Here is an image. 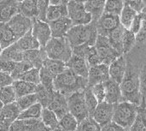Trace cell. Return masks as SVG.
<instances>
[{
  "label": "cell",
  "instance_id": "cell-1",
  "mask_svg": "<svg viewBox=\"0 0 146 131\" xmlns=\"http://www.w3.org/2000/svg\"><path fill=\"white\" fill-rule=\"evenodd\" d=\"M127 65L125 76L120 84L123 101H128L139 106L141 105L139 69L132 63V61L127 57Z\"/></svg>",
  "mask_w": 146,
  "mask_h": 131
},
{
  "label": "cell",
  "instance_id": "cell-2",
  "mask_svg": "<svg viewBox=\"0 0 146 131\" xmlns=\"http://www.w3.org/2000/svg\"><path fill=\"white\" fill-rule=\"evenodd\" d=\"M87 86V79L76 76L68 68L59 74L54 81L55 91L59 92L66 97H68L74 93L84 91Z\"/></svg>",
  "mask_w": 146,
  "mask_h": 131
},
{
  "label": "cell",
  "instance_id": "cell-3",
  "mask_svg": "<svg viewBox=\"0 0 146 131\" xmlns=\"http://www.w3.org/2000/svg\"><path fill=\"white\" fill-rule=\"evenodd\" d=\"M98 33L97 29V21H92L88 25L73 26L66 35L69 45L72 48L86 45L94 46Z\"/></svg>",
  "mask_w": 146,
  "mask_h": 131
},
{
  "label": "cell",
  "instance_id": "cell-4",
  "mask_svg": "<svg viewBox=\"0 0 146 131\" xmlns=\"http://www.w3.org/2000/svg\"><path fill=\"white\" fill-rule=\"evenodd\" d=\"M139 106L128 101H121L114 105L112 122L128 131L133 125L138 113Z\"/></svg>",
  "mask_w": 146,
  "mask_h": 131
},
{
  "label": "cell",
  "instance_id": "cell-5",
  "mask_svg": "<svg viewBox=\"0 0 146 131\" xmlns=\"http://www.w3.org/2000/svg\"><path fill=\"white\" fill-rule=\"evenodd\" d=\"M47 57L67 63L73 55L72 47L66 38H51L44 47Z\"/></svg>",
  "mask_w": 146,
  "mask_h": 131
},
{
  "label": "cell",
  "instance_id": "cell-6",
  "mask_svg": "<svg viewBox=\"0 0 146 131\" xmlns=\"http://www.w3.org/2000/svg\"><path fill=\"white\" fill-rule=\"evenodd\" d=\"M68 17L72 21L73 26L88 25L92 21V15L86 12L84 2L82 1H68L67 4Z\"/></svg>",
  "mask_w": 146,
  "mask_h": 131
},
{
  "label": "cell",
  "instance_id": "cell-7",
  "mask_svg": "<svg viewBox=\"0 0 146 131\" xmlns=\"http://www.w3.org/2000/svg\"><path fill=\"white\" fill-rule=\"evenodd\" d=\"M67 101L69 113H71L76 118L78 123H80L89 117V113L86 106L84 91L71 94L70 96L67 97Z\"/></svg>",
  "mask_w": 146,
  "mask_h": 131
},
{
  "label": "cell",
  "instance_id": "cell-8",
  "mask_svg": "<svg viewBox=\"0 0 146 131\" xmlns=\"http://www.w3.org/2000/svg\"><path fill=\"white\" fill-rule=\"evenodd\" d=\"M95 48L101 60V63L108 66L116 58L121 56L111 46L107 37L98 35L95 44Z\"/></svg>",
  "mask_w": 146,
  "mask_h": 131
},
{
  "label": "cell",
  "instance_id": "cell-9",
  "mask_svg": "<svg viewBox=\"0 0 146 131\" xmlns=\"http://www.w3.org/2000/svg\"><path fill=\"white\" fill-rule=\"evenodd\" d=\"M121 25L118 15L104 13L97 21V29L98 35L108 37L109 34Z\"/></svg>",
  "mask_w": 146,
  "mask_h": 131
},
{
  "label": "cell",
  "instance_id": "cell-10",
  "mask_svg": "<svg viewBox=\"0 0 146 131\" xmlns=\"http://www.w3.org/2000/svg\"><path fill=\"white\" fill-rule=\"evenodd\" d=\"M7 24L13 31L17 39H19L32 29L33 20L19 13L16 15H15L9 22H7Z\"/></svg>",
  "mask_w": 146,
  "mask_h": 131
},
{
  "label": "cell",
  "instance_id": "cell-11",
  "mask_svg": "<svg viewBox=\"0 0 146 131\" xmlns=\"http://www.w3.org/2000/svg\"><path fill=\"white\" fill-rule=\"evenodd\" d=\"M32 33L40 45V48H44L48 42L51 39V32L48 22L39 20H33Z\"/></svg>",
  "mask_w": 146,
  "mask_h": 131
},
{
  "label": "cell",
  "instance_id": "cell-12",
  "mask_svg": "<svg viewBox=\"0 0 146 131\" xmlns=\"http://www.w3.org/2000/svg\"><path fill=\"white\" fill-rule=\"evenodd\" d=\"M110 80V73H109V66L104 63L90 67L87 82V87H93L99 83H104Z\"/></svg>",
  "mask_w": 146,
  "mask_h": 131
},
{
  "label": "cell",
  "instance_id": "cell-13",
  "mask_svg": "<svg viewBox=\"0 0 146 131\" xmlns=\"http://www.w3.org/2000/svg\"><path fill=\"white\" fill-rule=\"evenodd\" d=\"M113 115H114V105L104 101L98 105L92 115V118L101 127H104L112 122Z\"/></svg>",
  "mask_w": 146,
  "mask_h": 131
},
{
  "label": "cell",
  "instance_id": "cell-14",
  "mask_svg": "<svg viewBox=\"0 0 146 131\" xmlns=\"http://www.w3.org/2000/svg\"><path fill=\"white\" fill-rule=\"evenodd\" d=\"M127 61L126 55H121L116 58L109 65L110 79L117 82L118 84H121L127 71Z\"/></svg>",
  "mask_w": 146,
  "mask_h": 131
},
{
  "label": "cell",
  "instance_id": "cell-15",
  "mask_svg": "<svg viewBox=\"0 0 146 131\" xmlns=\"http://www.w3.org/2000/svg\"><path fill=\"white\" fill-rule=\"evenodd\" d=\"M19 4L20 1L16 0L0 1V23H7L19 14Z\"/></svg>",
  "mask_w": 146,
  "mask_h": 131
},
{
  "label": "cell",
  "instance_id": "cell-16",
  "mask_svg": "<svg viewBox=\"0 0 146 131\" xmlns=\"http://www.w3.org/2000/svg\"><path fill=\"white\" fill-rule=\"evenodd\" d=\"M66 67L76 76L87 79L90 67L85 58L73 54L70 59L66 63Z\"/></svg>",
  "mask_w": 146,
  "mask_h": 131
},
{
  "label": "cell",
  "instance_id": "cell-17",
  "mask_svg": "<svg viewBox=\"0 0 146 131\" xmlns=\"http://www.w3.org/2000/svg\"><path fill=\"white\" fill-rule=\"evenodd\" d=\"M52 38L61 39L66 38V35L69 29L73 27L72 21L68 17H63L59 20L48 22Z\"/></svg>",
  "mask_w": 146,
  "mask_h": 131
},
{
  "label": "cell",
  "instance_id": "cell-18",
  "mask_svg": "<svg viewBox=\"0 0 146 131\" xmlns=\"http://www.w3.org/2000/svg\"><path fill=\"white\" fill-rule=\"evenodd\" d=\"M48 109L52 111L57 118L60 120L64 115L68 113V101L67 97L60 94L59 92H55L53 99L48 106Z\"/></svg>",
  "mask_w": 146,
  "mask_h": 131
},
{
  "label": "cell",
  "instance_id": "cell-19",
  "mask_svg": "<svg viewBox=\"0 0 146 131\" xmlns=\"http://www.w3.org/2000/svg\"><path fill=\"white\" fill-rule=\"evenodd\" d=\"M104 84L105 87V93H106L105 102L111 105H115L123 101L120 84L110 79L106 82H104Z\"/></svg>",
  "mask_w": 146,
  "mask_h": 131
},
{
  "label": "cell",
  "instance_id": "cell-20",
  "mask_svg": "<svg viewBox=\"0 0 146 131\" xmlns=\"http://www.w3.org/2000/svg\"><path fill=\"white\" fill-rule=\"evenodd\" d=\"M47 58L44 48H39L37 50H30L24 51L23 61L32 66V68L40 70L43 67L44 60Z\"/></svg>",
  "mask_w": 146,
  "mask_h": 131
},
{
  "label": "cell",
  "instance_id": "cell-21",
  "mask_svg": "<svg viewBox=\"0 0 146 131\" xmlns=\"http://www.w3.org/2000/svg\"><path fill=\"white\" fill-rule=\"evenodd\" d=\"M24 58V51L18 46L16 43L3 50L0 56L1 60L10 61V62H22Z\"/></svg>",
  "mask_w": 146,
  "mask_h": 131
},
{
  "label": "cell",
  "instance_id": "cell-22",
  "mask_svg": "<svg viewBox=\"0 0 146 131\" xmlns=\"http://www.w3.org/2000/svg\"><path fill=\"white\" fill-rule=\"evenodd\" d=\"M68 1H65V3L60 5H49L46 14L47 22L54 21L63 17H68Z\"/></svg>",
  "mask_w": 146,
  "mask_h": 131
},
{
  "label": "cell",
  "instance_id": "cell-23",
  "mask_svg": "<svg viewBox=\"0 0 146 131\" xmlns=\"http://www.w3.org/2000/svg\"><path fill=\"white\" fill-rule=\"evenodd\" d=\"M106 1L104 0H98V1H86L84 2V6L92 17V21H97L101 15L104 13V7H105Z\"/></svg>",
  "mask_w": 146,
  "mask_h": 131
},
{
  "label": "cell",
  "instance_id": "cell-24",
  "mask_svg": "<svg viewBox=\"0 0 146 131\" xmlns=\"http://www.w3.org/2000/svg\"><path fill=\"white\" fill-rule=\"evenodd\" d=\"M17 38L7 23H0V45L3 50L17 42Z\"/></svg>",
  "mask_w": 146,
  "mask_h": 131
},
{
  "label": "cell",
  "instance_id": "cell-25",
  "mask_svg": "<svg viewBox=\"0 0 146 131\" xmlns=\"http://www.w3.org/2000/svg\"><path fill=\"white\" fill-rule=\"evenodd\" d=\"M125 28L120 25L117 27L115 30H113L109 36L107 37L109 39L110 44L111 46L121 55H123V48H122V39H123V33H124Z\"/></svg>",
  "mask_w": 146,
  "mask_h": 131
},
{
  "label": "cell",
  "instance_id": "cell-26",
  "mask_svg": "<svg viewBox=\"0 0 146 131\" xmlns=\"http://www.w3.org/2000/svg\"><path fill=\"white\" fill-rule=\"evenodd\" d=\"M12 86H13L14 90L15 92L16 99L22 97V96L35 94L36 88H37L36 85L24 82V81H21V80L14 81Z\"/></svg>",
  "mask_w": 146,
  "mask_h": 131
},
{
  "label": "cell",
  "instance_id": "cell-27",
  "mask_svg": "<svg viewBox=\"0 0 146 131\" xmlns=\"http://www.w3.org/2000/svg\"><path fill=\"white\" fill-rule=\"evenodd\" d=\"M16 44L23 51H30V50H37L40 48L39 43L32 33V29L28 31L21 38H20L17 40Z\"/></svg>",
  "mask_w": 146,
  "mask_h": 131
},
{
  "label": "cell",
  "instance_id": "cell-28",
  "mask_svg": "<svg viewBox=\"0 0 146 131\" xmlns=\"http://www.w3.org/2000/svg\"><path fill=\"white\" fill-rule=\"evenodd\" d=\"M20 14L22 15L34 20L37 18V1L36 0H25L20 1L19 4Z\"/></svg>",
  "mask_w": 146,
  "mask_h": 131
},
{
  "label": "cell",
  "instance_id": "cell-29",
  "mask_svg": "<svg viewBox=\"0 0 146 131\" xmlns=\"http://www.w3.org/2000/svg\"><path fill=\"white\" fill-rule=\"evenodd\" d=\"M55 92L56 91H50L46 89L41 84L38 85L35 92V94L38 99V103H39L43 108H48L53 99Z\"/></svg>",
  "mask_w": 146,
  "mask_h": 131
},
{
  "label": "cell",
  "instance_id": "cell-30",
  "mask_svg": "<svg viewBox=\"0 0 146 131\" xmlns=\"http://www.w3.org/2000/svg\"><path fill=\"white\" fill-rule=\"evenodd\" d=\"M137 15H138V13L135 10H133L130 6L126 4L124 2V7L122 9L121 15H119L121 25L125 29L129 30L130 27H131V25H132V23H133V21L135 19Z\"/></svg>",
  "mask_w": 146,
  "mask_h": 131
},
{
  "label": "cell",
  "instance_id": "cell-31",
  "mask_svg": "<svg viewBox=\"0 0 146 131\" xmlns=\"http://www.w3.org/2000/svg\"><path fill=\"white\" fill-rule=\"evenodd\" d=\"M40 119L42 123L50 130L54 131L59 128V119L56 114L48 108H43Z\"/></svg>",
  "mask_w": 146,
  "mask_h": 131
},
{
  "label": "cell",
  "instance_id": "cell-32",
  "mask_svg": "<svg viewBox=\"0 0 146 131\" xmlns=\"http://www.w3.org/2000/svg\"><path fill=\"white\" fill-rule=\"evenodd\" d=\"M21 111L18 108L17 105L15 102L3 106L1 113H0V118L10 122L11 124L13 122H15V120L18 119L20 114H21Z\"/></svg>",
  "mask_w": 146,
  "mask_h": 131
},
{
  "label": "cell",
  "instance_id": "cell-33",
  "mask_svg": "<svg viewBox=\"0 0 146 131\" xmlns=\"http://www.w3.org/2000/svg\"><path fill=\"white\" fill-rule=\"evenodd\" d=\"M43 67L45 68L48 72L50 74H51L55 78L61 74L62 72H63L66 70V63L61 61H57V60H53V59H50V58H46L44 62Z\"/></svg>",
  "mask_w": 146,
  "mask_h": 131
},
{
  "label": "cell",
  "instance_id": "cell-34",
  "mask_svg": "<svg viewBox=\"0 0 146 131\" xmlns=\"http://www.w3.org/2000/svg\"><path fill=\"white\" fill-rule=\"evenodd\" d=\"M39 119H17L13 122L9 131H32Z\"/></svg>",
  "mask_w": 146,
  "mask_h": 131
},
{
  "label": "cell",
  "instance_id": "cell-35",
  "mask_svg": "<svg viewBox=\"0 0 146 131\" xmlns=\"http://www.w3.org/2000/svg\"><path fill=\"white\" fill-rule=\"evenodd\" d=\"M43 107L39 103H36L28 109L21 112L18 119L25 120V119H40L42 114Z\"/></svg>",
  "mask_w": 146,
  "mask_h": 131
},
{
  "label": "cell",
  "instance_id": "cell-36",
  "mask_svg": "<svg viewBox=\"0 0 146 131\" xmlns=\"http://www.w3.org/2000/svg\"><path fill=\"white\" fill-rule=\"evenodd\" d=\"M128 131H146L145 107L139 106L137 117Z\"/></svg>",
  "mask_w": 146,
  "mask_h": 131
},
{
  "label": "cell",
  "instance_id": "cell-37",
  "mask_svg": "<svg viewBox=\"0 0 146 131\" xmlns=\"http://www.w3.org/2000/svg\"><path fill=\"white\" fill-rule=\"evenodd\" d=\"M78 124L76 118L69 112L59 120V128L63 131H76Z\"/></svg>",
  "mask_w": 146,
  "mask_h": 131
},
{
  "label": "cell",
  "instance_id": "cell-38",
  "mask_svg": "<svg viewBox=\"0 0 146 131\" xmlns=\"http://www.w3.org/2000/svg\"><path fill=\"white\" fill-rule=\"evenodd\" d=\"M136 41V35L128 29H125L123 33L122 39V48H123V55L129 53L133 47L135 46Z\"/></svg>",
  "mask_w": 146,
  "mask_h": 131
},
{
  "label": "cell",
  "instance_id": "cell-39",
  "mask_svg": "<svg viewBox=\"0 0 146 131\" xmlns=\"http://www.w3.org/2000/svg\"><path fill=\"white\" fill-rule=\"evenodd\" d=\"M84 95H85V101H86V106L89 113V117H92L98 105L99 104L95 96L92 94V88L90 87H87L84 90Z\"/></svg>",
  "mask_w": 146,
  "mask_h": 131
},
{
  "label": "cell",
  "instance_id": "cell-40",
  "mask_svg": "<svg viewBox=\"0 0 146 131\" xmlns=\"http://www.w3.org/2000/svg\"><path fill=\"white\" fill-rule=\"evenodd\" d=\"M16 95L13 86H8L0 88V101L3 106L15 102Z\"/></svg>",
  "mask_w": 146,
  "mask_h": 131
},
{
  "label": "cell",
  "instance_id": "cell-41",
  "mask_svg": "<svg viewBox=\"0 0 146 131\" xmlns=\"http://www.w3.org/2000/svg\"><path fill=\"white\" fill-rule=\"evenodd\" d=\"M123 7H124V1L109 0V1H106V3H105L104 13L119 16L122 11Z\"/></svg>",
  "mask_w": 146,
  "mask_h": 131
},
{
  "label": "cell",
  "instance_id": "cell-42",
  "mask_svg": "<svg viewBox=\"0 0 146 131\" xmlns=\"http://www.w3.org/2000/svg\"><path fill=\"white\" fill-rule=\"evenodd\" d=\"M15 103H16L18 108L20 109V111L23 112V111L28 109L29 107H31L32 106H33L34 104L38 103V99H37L36 94H33L17 98L15 100Z\"/></svg>",
  "mask_w": 146,
  "mask_h": 131
},
{
  "label": "cell",
  "instance_id": "cell-43",
  "mask_svg": "<svg viewBox=\"0 0 146 131\" xmlns=\"http://www.w3.org/2000/svg\"><path fill=\"white\" fill-rule=\"evenodd\" d=\"M39 74H40V84L50 91H55V88H54L55 77L51 74H50L48 70L44 67L40 69Z\"/></svg>",
  "mask_w": 146,
  "mask_h": 131
},
{
  "label": "cell",
  "instance_id": "cell-44",
  "mask_svg": "<svg viewBox=\"0 0 146 131\" xmlns=\"http://www.w3.org/2000/svg\"><path fill=\"white\" fill-rule=\"evenodd\" d=\"M102 127L93 119L92 117H88L79 123L76 131H101Z\"/></svg>",
  "mask_w": 146,
  "mask_h": 131
},
{
  "label": "cell",
  "instance_id": "cell-45",
  "mask_svg": "<svg viewBox=\"0 0 146 131\" xmlns=\"http://www.w3.org/2000/svg\"><path fill=\"white\" fill-rule=\"evenodd\" d=\"M139 83H140V94L141 105L139 106L145 107L146 104V63L139 69Z\"/></svg>",
  "mask_w": 146,
  "mask_h": 131
},
{
  "label": "cell",
  "instance_id": "cell-46",
  "mask_svg": "<svg viewBox=\"0 0 146 131\" xmlns=\"http://www.w3.org/2000/svg\"><path fill=\"white\" fill-rule=\"evenodd\" d=\"M40 70L38 69H30L29 70H27L21 77L20 80L34 84L36 86L40 84V74H39Z\"/></svg>",
  "mask_w": 146,
  "mask_h": 131
},
{
  "label": "cell",
  "instance_id": "cell-47",
  "mask_svg": "<svg viewBox=\"0 0 146 131\" xmlns=\"http://www.w3.org/2000/svg\"><path fill=\"white\" fill-rule=\"evenodd\" d=\"M85 59L88 64L89 67H93L98 64H101V60L98 57V54L97 52V50L94 46H89L86 55H85Z\"/></svg>",
  "mask_w": 146,
  "mask_h": 131
},
{
  "label": "cell",
  "instance_id": "cell-48",
  "mask_svg": "<svg viewBox=\"0 0 146 131\" xmlns=\"http://www.w3.org/2000/svg\"><path fill=\"white\" fill-rule=\"evenodd\" d=\"M30 69H33L32 66L30 64H28L27 63L22 61V62H18L15 63V69L13 70V72L11 73V77L14 79V81H17L20 80L21 77Z\"/></svg>",
  "mask_w": 146,
  "mask_h": 131
},
{
  "label": "cell",
  "instance_id": "cell-49",
  "mask_svg": "<svg viewBox=\"0 0 146 131\" xmlns=\"http://www.w3.org/2000/svg\"><path fill=\"white\" fill-rule=\"evenodd\" d=\"M49 5H50V1L48 0L37 1V18H36L37 20L47 22L46 14Z\"/></svg>",
  "mask_w": 146,
  "mask_h": 131
},
{
  "label": "cell",
  "instance_id": "cell-50",
  "mask_svg": "<svg viewBox=\"0 0 146 131\" xmlns=\"http://www.w3.org/2000/svg\"><path fill=\"white\" fill-rule=\"evenodd\" d=\"M93 95L95 96V98L97 99V100L98 101V103L104 102L105 101V87L104 83H99L97 84L93 87L91 88Z\"/></svg>",
  "mask_w": 146,
  "mask_h": 131
},
{
  "label": "cell",
  "instance_id": "cell-51",
  "mask_svg": "<svg viewBox=\"0 0 146 131\" xmlns=\"http://www.w3.org/2000/svg\"><path fill=\"white\" fill-rule=\"evenodd\" d=\"M143 18H144V13L141 12L139 14H138L135 17V19L133 20L131 27H130V31L133 32L135 35L139 33V31L141 28L142 26V22H143Z\"/></svg>",
  "mask_w": 146,
  "mask_h": 131
},
{
  "label": "cell",
  "instance_id": "cell-52",
  "mask_svg": "<svg viewBox=\"0 0 146 131\" xmlns=\"http://www.w3.org/2000/svg\"><path fill=\"white\" fill-rule=\"evenodd\" d=\"M126 4L130 6L133 10H135L138 14L141 13L146 6V1L142 0H135V1H124Z\"/></svg>",
  "mask_w": 146,
  "mask_h": 131
},
{
  "label": "cell",
  "instance_id": "cell-53",
  "mask_svg": "<svg viewBox=\"0 0 146 131\" xmlns=\"http://www.w3.org/2000/svg\"><path fill=\"white\" fill-rule=\"evenodd\" d=\"M136 41L139 44H142L146 42V15L144 13L143 22L140 30L136 34Z\"/></svg>",
  "mask_w": 146,
  "mask_h": 131
},
{
  "label": "cell",
  "instance_id": "cell-54",
  "mask_svg": "<svg viewBox=\"0 0 146 131\" xmlns=\"http://www.w3.org/2000/svg\"><path fill=\"white\" fill-rule=\"evenodd\" d=\"M13 82H14V79L11 77L10 75L5 72L0 71V88L11 86Z\"/></svg>",
  "mask_w": 146,
  "mask_h": 131
},
{
  "label": "cell",
  "instance_id": "cell-55",
  "mask_svg": "<svg viewBox=\"0 0 146 131\" xmlns=\"http://www.w3.org/2000/svg\"><path fill=\"white\" fill-rule=\"evenodd\" d=\"M101 131H127V130H125L124 128L119 126L118 124H116L114 122H111L110 124H108L107 125L102 127Z\"/></svg>",
  "mask_w": 146,
  "mask_h": 131
},
{
  "label": "cell",
  "instance_id": "cell-56",
  "mask_svg": "<svg viewBox=\"0 0 146 131\" xmlns=\"http://www.w3.org/2000/svg\"><path fill=\"white\" fill-rule=\"evenodd\" d=\"M32 131H52V130H50L49 128H47V127H46L43 123H42L41 119H39V120L37 122V124H35L34 128L33 129V130Z\"/></svg>",
  "mask_w": 146,
  "mask_h": 131
},
{
  "label": "cell",
  "instance_id": "cell-57",
  "mask_svg": "<svg viewBox=\"0 0 146 131\" xmlns=\"http://www.w3.org/2000/svg\"><path fill=\"white\" fill-rule=\"evenodd\" d=\"M11 123L0 118V131H9Z\"/></svg>",
  "mask_w": 146,
  "mask_h": 131
},
{
  "label": "cell",
  "instance_id": "cell-58",
  "mask_svg": "<svg viewBox=\"0 0 146 131\" xmlns=\"http://www.w3.org/2000/svg\"><path fill=\"white\" fill-rule=\"evenodd\" d=\"M3 105L2 102L0 101V113H1V111H2V109H3Z\"/></svg>",
  "mask_w": 146,
  "mask_h": 131
},
{
  "label": "cell",
  "instance_id": "cell-59",
  "mask_svg": "<svg viewBox=\"0 0 146 131\" xmlns=\"http://www.w3.org/2000/svg\"><path fill=\"white\" fill-rule=\"evenodd\" d=\"M142 12H143V13H145V15H146V6H145V9H143V11H142Z\"/></svg>",
  "mask_w": 146,
  "mask_h": 131
},
{
  "label": "cell",
  "instance_id": "cell-60",
  "mask_svg": "<svg viewBox=\"0 0 146 131\" xmlns=\"http://www.w3.org/2000/svg\"><path fill=\"white\" fill-rule=\"evenodd\" d=\"M2 51H3V49H2V47H1V45H0V56H1V54H2Z\"/></svg>",
  "mask_w": 146,
  "mask_h": 131
},
{
  "label": "cell",
  "instance_id": "cell-61",
  "mask_svg": "<svg viewBox=\"0 0 146 131\" xmlns=\"http://www.w3.org/2000/svg\"><path fill=\"white\" fill-rule=\"evenodd\" d=\"M145 112H146V107H145Z\"/></svg>",
  "mask_w": 146,
  "mask_h": 131
},
{
  "label": "cell",
  "instance_id": "cell-62",
  "mask_svg": "<svg viewBox=\"0 0 146 131\" xmlns=\"http://www.w3.org/2000/svg\"><path fill=\"white\" fill-rule=\"evenodd\" d=\"M145 107H146V104H145Z\"/></svg>",
  "mask_w": 146,
  "mask_h": 131
}]
</instances>
